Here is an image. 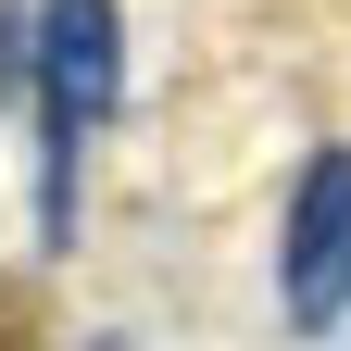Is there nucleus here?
<instances>
[{
    "instance_id": "obj_1",
    "label": "nucleus",
    "mask_w": 351,
    "mask_h": 351,
    "mask_svg": "<svg viewBox=\"0 0 351 351\" xmlns=\"http://www.w3.org/2000/svg\"><path fill=\"white\" fill-rule=\"evenodd\" d=\"M38 239H75V151L113 101V0H51L38 13Z\"/></svg>"
},
{
    "instance_id": "obj_2",
    "label": "nucleus",
    "mask_w": 351,
    "mask_h": 351,
    "mask_svg": "<svg viewBox=\"0 0 351 351\" xmlns=\"http://www.w3.org/2000/svg\"><path fill=\"white\" fill-rule=\"evenodd\" d=\"M339 263H351V176H339V151H314L301 201H289V314L314 339L339 326Z\"/></svg>"
},
{
    "instance_id": "obj_3",
    "label": "nucleus",
    "mask_w": 351,
    "mask_h": 351,
    "mask_svg": "<svg viewBox=\"0 0 351 351\" xmlns=\"http://www.w3.org/2000/svg\"><path fill=\"white\" fill-rule=\"evenodd\" d=\"M25 314H38V301H25V276H0V351H25Z\"/></svg>"
}]
</instances>
